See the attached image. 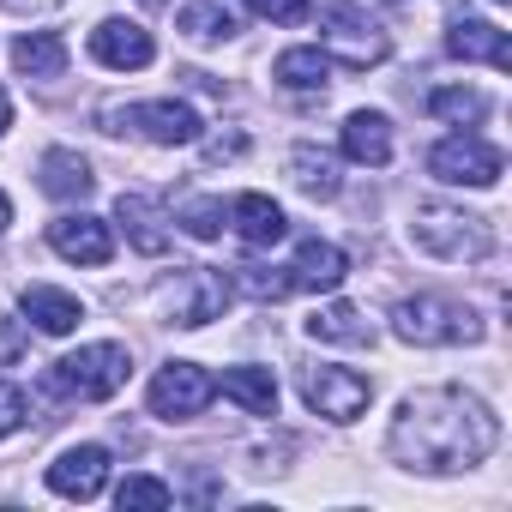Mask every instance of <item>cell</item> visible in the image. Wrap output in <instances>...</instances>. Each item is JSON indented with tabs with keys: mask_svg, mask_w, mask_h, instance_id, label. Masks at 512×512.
<instances>
[{
	"mask_svg": "<svg viewBox=\"0 0 512 512\" xmlns=\"http://www.w3.org/2000/svg\"><path fill=\"white\" fill-rule=\"evenodd\" d=\"M223 398H235L247 416H278V380H272V368H223Z\"/></svg>",
	"mask_w": 512,
	"mask_h": 512,
	"instance_id": "obj_23",
	"label": "cell"
},
{
	"mask_svg": "<svg viewBox=\"0 0 512 512\" xmlns=\"http://www.w3.org/2000/svg\"><path fill=\"white\" fill-rule=\"evenodd\" d=\"M139 7H169V0H139Z\"/></svg>",
	"mask_w": 512,
	"mask_h": 512,
	"instance_id": "obj_37",
	"label": "cell"
},
{
	"mask_svg": "<svg viewBox=\"0 0 512 512\" xmlns=\"http://www.w3.org/2000/svg\"><path fill=\"white\" fill-rule=\"evenodd\" d=\"M31 350V332H25V320H0V368L7 362H19Z\"/></svg>",
	"mask_w": 512,
	"mask_h": 512,
	"instance_id": "obj_33",
	"label": "cell"
},
{
	"mask_svg": "<svg viewBox=\"0 0 512 512\" xmlns=\"http://www.w3.org/2000/svg\"><path fill=\"white\" fill-rule=\"evenodd\" d=\"M127 374H133V356L121 344H85V350H73L49 368V392L79 398V404H103L127 386Z\"/></svg>",
	"mask_w": 512,
	"mask_h": 512,
	"instance_id": "obj_4",
	"label": "cell"
},
{
	"mask_svg": "<svg viewBox=\"0 0 512 512\" xmlns=\"http://www.w3.org/2000/svg\"><path fill=\"white\" fill-rule=\"evenodd\" d=\"M229 284H235L241 296H253V302H284V296H296L290 266H235Z\"/></svg>",
	"mask_w": 512,
	"mask_h": 512,
	"instance_id": "obj_27",
	"label": "cell"
},
{
	"mask_svg": "<svg viewBox=\"0 0 512 512\" xmlns=\"http://www.w3.org/2000/svg\"><path fill=\"white\" fill-rule=\"evenodd\" d=\"M19 308L37 320V332H49V338H67V332H79V320H85V302L79 296H67V290H55V284H31L25 296H19Z\"/></svg>",
	"mask_w": 512,
	"mask_h": 512,
	"instance_id": "obj_19",
	"label": "cell"
},
{
	"mask_svg": "<svg viewBox=\"0 0 512 512\" xmlns=\"http://www.w3.org/2000/svg\"><path fill=\"white\" fill-rule=\"evenodd\" d=\"M446 49H452L458 61H488L494 73L512 67V43H506V31L488 25V19H458V25L446 31Z\"/></svg>",
	"mask_w": 512,
	"mask_h": 512,
	"instance_id": "obj_17",
	"label": "cell"
},
{
	"mask_svg": "<svg viewBox=\"0 0 512 512\" xmlns=\"http://www.w3.org/2000/svg\"><path fill=\"white\" fill-rule=\"evenodd\" d=\"M302 398L314 416L326 422H356L374 398V386L356 374V368H302Z\"/></svg>",
	"mask_w": 512,
	"mask_h": 512,
	"instance_id": "obj_10",
	"label": "cell"
},
{
	"mask_svg": "<svg viewBox=\"0 0 512 512\" xmlns=\"http://www.w3.org/2000/svg\"><path fill=\"white\" fill-rule=\"evenodd\" d=\"M109 133H145L151 145H193L199 139V115L175 97H157V103H133V109H103Z\"/></svg>",
	"mask_w": 512,
	"mask_h": 512,
	"instance_id": "obj_8",
	"label": "cell"
},
{
	"mask_svg": "<svg viewBox=\"0 0 512 512\" xmlns=\"http://www.w3.org/2000/svg\"><path fill=\"white\" fill-rule=\"evenodd\" d=\"M392 332L422 350H452V344H476L482 320L470 302H452V296H404L392 308Z\"/></svg>",
	"mask_w": 512,
	"mask_h": 512,
	"instance_id": "obj_3",
	"label": "cell"
},
{
	"mask_svg": "<svg viewBox=\"0 0 512 512\" xmlns=\"http://www.w3.org/2000/svg\"><path fill=\"white\" fill-rule=\"evenodd\" d=\"M229 229L247 241V247H278L290 235V217L278 211V199L266 193H235L229 199Z\"/></svg>",
	"mask_w": 512,
	"mask_h": 512,
	"instance_id": "obj_14",
	"label": "cell"
},
{
	"mask_svg": "<svg viewBox=\"0 0 512 512\" xmlns=\"http://www.w3.org/2000/svg\"><path fill=\"white\" fill-rule=\"evenodd\" d=\"M344 278H350V260H344L332 241L308 235V241L296 247V260H290V284H296V290H338Z\"/></svg>",
	"mask_w": 512,
	"mask_h": 512,
	"instance_id": "obj_16",
	"label": "cell"
},
{
	"mask_svg": "<svg viewBox=\"0 0 512 512\" xmlns=\"http://www.w3.org/2000/svg\"><path fill=\"white\" fill-rule=\"evenodd\" d=\"M0 7H13V13H37V7H55V0H0Z\"/></svg>",
	"mask_w": 512,
	"mask_h": 512,
	"instance_id": "obj_34",
	"label": "cell"
},
{
	"mask_svg": "<svg viewBox=\"0 0 512 512\" xmlns=\"http://www.w3.org/2000/svg\"><path fill=\"white\" fill-rule=\"evenodd\" d=\"M115 223L127 229V247L133 253H169V241H175V229L163 223V211H157V199H145V193H121L115 199Z\"/></svg>",
	"mask_w": 512,
	"mask_h": 512,
	"instance_id": "obj_15",
	"label": "cell"
},
{
	"mask_svg": "<svg viewBox=\"0 0 512 512\" xmlns=\"http://www.w3.org/2000/svg\"><path fill=\"white\" fill-rule=\"evenodd\" d=\"M272 79H278L284 91H320V97H326L332 61H326L320 49H284V55L272 61Z\"/></svg>",
	"mask_w": 512,
	"mask_h": 512,
	"instance_id": "obj_26",
	"label": "cell"
},
{
	"mask_svg": "<svg viewBox=\"0 0 512 512\" xmlns=\"http://www.w3.org/2000/svg\"><path fill=\"white\" fill-rule=\"evenodd\" d=\"M7 127H13V97L0 91V133H7Z\"/></svg>",
	"mask_w": 512,
	"mask_h": 512,
	"instance_id": "obj_35",
	"label": "cell"
},
{
	"mask_svg": "<svg viewBox=\"0 0 512 512\" xmlns=\"http://www.w3.org/2000/svg\"><path fill=\"white\" fill-rule=\"evenodd\" d=\"M49 488L61 500H97L109 488V446H67L49 464Z\"/></svg>",
	"mask_w": 512,
	"mask_h": 512,
	"instance_id": "obj_12",
	"label": "cell"
},
{
	"mask_svg": "<svg viewBox=\"0 0 512 512\" xmlns=\"http://www.w3.org/2000/svg\"><path fill=\"white\" fill-rule=\"evenodd\" d=\"M428 115H440V121H482L488 115V97L482 91H470V85H440L434 97H428Z\"/></svg>",
	"mask_w": 512,
	"mask_h": 512,
	"instance_id": "obj_28",
	"label": "cell"
},
{
	"mask_svg": "<svg viewBox=\"0 0 512 512\" xmlns=\"http://www.w3.org/2000/svg\"><path fill=\"white\" fill-rule=\"evenodd\" d=\"M31 422V398L19 392V386H7V380H0V440H7V434H19Z\"/></svg>",
	"mask_w": 512,
	"mask_h": 512,
	"instance_id": "obj_31",
	"label": "cell"
},
{
	"mask_svg": "<svg viewBox=\"0 0 512 512\" xmlns=\"http://www.w3.org/2000/svg\"><path fill=\"white\" fill-rule=\"evenodd\" d=\"M308 338L314 344H374V320L362 308H350V302H332V308H320L308 320Z\"/></svg>",
	"mask_w": 512,
	"mask_h": 512,
	"instance_id": "obj_25",
	"label": "cell"
},
{
	"mask_svg": "<svg viewBox=\"0 0 512 512\" xmlns=\"http://www.w3.org/2000/svg\"><path fill=\"white\" fill-rule=\"evenodd\" d=\"M320 31H326V49L350 73H368L392 55V37L368 19V7H356V0H320Z\"/></svg>",
	"mask_w": 512,
	"mask_h": 512,
	"instance_id": "obj_6",
	"label": "cell"
},
{
	"mask_svg": "<svg viewBox=\"0 0 512 512\" xmlns=\"http://www.w3.org/2000/svg\"><path fill=\"white\" fill-rule=\"evenodd\" d=\"M181 229H187L193 241H217V235L229 229V205H223V199H211V193H199V199H187V205H181Z\"/></svg>",
	"mask_w": 512,
	"mask_h": 512,
	"instance_id": "obj_29",
	"label": "cell"
},
{
	"mask_svg": "<svg viewBox=\"0 0 512 512\" xmlns=\"http://www.w3.org/2000/svg\"><path fill=\"white\" fill-rule=\"evenodd\" d=\"M49 247L61 253V260H73V266H109V260H115V235H109V223L91 217V211L55 217V223H49Z\"/></svg>",
	"mask_w": 512,
	"mask_h": 512,
	"instance_id": "obj_11",
	"label": "cell"
},
{
	"mask_svg": "<svg viewBox=\"0 0 512 512\" xmlns=\"http://www.w3.org/2000/svg\"><path fill=\"white\" fill-rule=\"evenodd\" d=\"M344 157L350 163H368V169H386L392 163V121L380 109H356L344 121Z\"/></svg>",
	"mask_w": 512,
	"mask_h": 512,
	"instance_id": "obj_18",
	"label": "cell"
},
{
	"mask_svg": "<svg viewBox=\"0 0 512 512\" xmlns=\"http://www.w3.org/2000/svg\"><path fill=\"white\" fill-rule=\"evenodd\" d=\"M91 55H97L103 67H115V73H139V67L157 61V43H151V31L133 25V19H103V25L91 31Z\"/></svg>",
	"mask_w": 512,
	"mask_h": 512,
	"instance_id": "obj_13",
	"label": "cell"
},
{
	"mask_svg": "<svg viewBox=\"0 0 512 512\" xmlns=\"http://www.w3.org/2000/svg\"><path fill=\"white\" fill-rule=\"evenodd\" d=\"M181 31L193 43H229L241 31V7L235 0H193V7H181Z\"/></svg>",
	"mask_w": 512,
	"mask_h": 512,
	"instance_id": "obj_24",
	"label": "cell"
},
{
	"mask_svg": "<svg viewBox=\"0 0 512 512\" xmlns=\"http://www.w3.org/2000/svg\"><path fill=\"white\" fill-rule=\"evenodd\" d=\"M13 67L25 79H61L67 73V37L61 31H25L13 43Z\"/></svg>",
	"mask_w": 512,
	"mask_h": 512,
	"instance_id": "obj_21",
	"label": "cell"
},
{
	"mask_svg": "<svg viewBox=\"0 0 512 512\" xmlns=\"http://www.w3.org/2000/svg\"><path fill=\"white\" fill-rule=\"evenodd\" d=\"M247 7L260 13V19H272V25H302V19L314 13L308 0H247Z\"/></svg>",
	"mask_w": 512,
	"mask_h": 512,
	"instance_id": "obj_32",
	"label": "cell"
},
{
	"mask_svg": "<svg viewBox=\"0 0 512 512\" xmlns=\"http://www.w3.org/2000/svg\"><path fill=\"white\" fill-rule=\"evenodd\" d=\"M229 296H235V284H229L223 272H211V266H175V272L157 284V308H163V320H169V326H187V332L223 320Z\"/></svg>",
	"mask_w": 512,
	"mask_h": 512,
	"instance_id": "obj_5",
	"label": "cell"
},
{
	"mask_svg": "<svg viewBox=\"0 0 512 512\" xmlns=\"http://www.w3.org/2000/svg\"><path fill=\"white\" fill-rule=\"evenodd\" d=\"M169 500H175V488L157 482V476H127V482L115 488V506H121V512H133V506H151V512H157V506H169Z\"/></svg>",
	"mask_w": 512,
	"mask_h": 512,
	"instance_id": "obj_30",
	"label": "cell"
},
{
	"mask_svg": "<svg viewBox=\"0 0 512 512\" xmlns=\"http://www.w3.org/2000/svg\"><path fill=\"white\" fill-rule=\"evenodd\" d=\"M410 241L422 253H434V260H488L494 253V223L464 211V205H416L410 217Z\"/></svg>",
	"mask_w": 512,
	"mask_h": 512,
	"instance_id": "obj_2",
	"label": "cell"
},
{
	"mask_svg": "<svg viewBox=\"0 0 512 512\" xmlns=\"http://www.w3.org/2000/svg\"><path fill=\"white\" fill-rule=\"evenodd\" d=\"M290 181H296L308 199H338V187H344L338 157L320 151V145H296V151H290Z\"/></svg>",
	"mask_w": 512,
	"mask_h": 512,
	"instance_id": "obj_22",
	"label": "cell"
},
{
	"mask_svg": "<svg viewBox=\"0 0 512 512\" xmlns=\"http://www.w3.org/2000/svg\"><path fill=\"white\" fill-rule=\"evenodd\" d=\"M428 169L440 181H452V187H494L500 169H506V157L488 139H476V133H452V139H440L428 151Z\"/></svg>",
	"mask_w": 512,
	"mask_h": 512,
	"instance_id": "obj_9",
	"label": "cell"
},
{
	"mask_svg": "<svg viewBox=\"0 0 512 512\" xmlns=\"http://www.w3.org/2000/svg\"><path fill=\"white\" fill-rule=\"evenodd\" d=\"M7 223H13V199H7V193H0V229H7Z\"/></svg>",
	"mask_w": 512,
	"mask_h": 512,
	"instance_id": "obj_36",
	"label": "cell"
},
{
	"mask_svg": "<svg viewBox=\"0 0 512 512\" xmlns=\"http://www.w3.org/2000/svg\"><path fill=\"white\" fill-rule=\"evenodd\" d=\"M37 187H43L49 199H85V193L97 187V175H91V163H85L79 151L55 145V151H43V163H37Z\"/></svg>",
	"mask_w": 512,
	"mask_h": 512,
	"instance_id": "obj_20",
	"label": "cell"
},
{
	"mask_svg": "<svg viewBox=\"0 0 512 512\" xmlns=\"http://www.w3.org/2000/svg\"><path fill=\"white\" fill-rule=\"evenodd\" d=\"M494 446H500V416L464 386H422L392 416V458L404 470L452 476L482 464Z\"/></svg>",
	"mask_w": 512,
	"mask_h": 512,
	"instance_id": "obj_1",
	"label": "cell"
},
{
	"mask_svg": "<svg viewBox=\"0 0 512 512\" xmlns=\"http://www.w3.org/2000/svg\"><path fill=\"white\" fill-rule=\"evenodd\" d=\"M211 398H217V380L199 362H163L157 380H151V392H145L151 416H163V422H193Z\"/></svg>",
	"mask_w": 512,
	"mask_h": 512,
	"instance_id": "obj_7",
	"label": "cell"
}]
</instances>
